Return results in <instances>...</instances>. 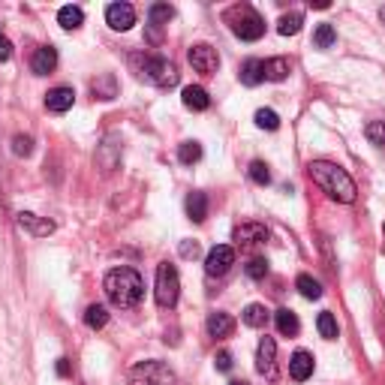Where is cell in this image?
<instances>
[{
    "label": "cell",
    "instance_id": "cell-34",
    "mask_svg": "<svg viewBox=\"0 0 385 385\" xmlns=\"http://www.w3.org/2000/svg\"><path fill=\"white\" fill-rule=\"evenodd\" d=\"M364 136L371 138L373 145L385 147V121H371V124H367V129H364Z\"/></svg>",
    "mask_w": 385,
    "mask_h": 385
},
{
    "label": "cell",
    "instance_id": "cell-9",
    "mask_svg": "<svg viewBox=\"0 0 385 385\" xmlns=\"http://www.w3.org/2000/svg\"><path fill=\"white\" fill-rule=\"evenodd\" d=\"M256 371L265 376V379H274L277 376V343H274V337H262L259 349H256Z\"/></svg>",
    "mask_w": 385,
    "mask_h": 385
},
{
    "label": "cell",
    "instance_id": "cell-1",
    "mask_svg": "<svg viewBox=\"0 0 385 385\" xmlns=\"http://www.w3.org/2000/svg\"><path fill=\"white\" fill-rule=\"evenodd\" d=\"M307 169H310V178L319 184V190L329 193L334 202H340V205H352V202H355L358 187L349 178L346 169L334 166V163H325V160H313Z\"/></svg>",
    "mask_w": 385,
    "mask_h": 385
},
{
    "label": "cell",
    "instance_id": "cell-41",
    "mask_svg": "<svg viewBox=\"0 0 385 385\" xmlns=\"http://www.w3.org/2000/svg\"><path fill=\"white\" fill-rule=\"evenodd\" d=\"M229 385H247V382H244V379H235V382H229Z\"/></svg>",
    "mask_w": 385,
    "mask_h": 385
},
{
    "label": "cell",
    "instance_id": "cell-8",
    "mask_svg": "<svg viewBox=\"0 0 385 385\" xmlns=\"http://www.w3.org/2000/svg\"><path fill=\"white\" fill-rule=\"evenodd\" d=\"M232 265H235V250L229 247V244H217V247L205 256V271H208L211 277L229 274V268Z\"/></svg>",
    "mask_w": 385,
    "mask_h": 385
},
{
    "label": "cell",
    "instance_id": "cell-6",
    "mask_svg": "<svg viewBox=\"0 0 385 385\" xmlns=\"http://www.w3.org/2000/svg\"><path fill=\"white\" fill-rule=\"evenodd\" d=\"M129 385H175V373L163 362H142L129 371Z\"/></svg>",
    "mask_w": 385,
    "mask_h": 385
},
{
    "label": "cell",
    "instance_id": "cell-30",
    "mask_svg": "<svg viewBox=\"0 0 385 385\" xmlns=\"http://www.w3.org/2000/svg\"><path fill=\"white\" fill-rule=\"evenodd\" d=\"M178 160L184 163V166H193V163L202 160V145L199 142H184L178 147Z\"/></svg>",
    "mask_w": 385,
    "mask_h": 385
},
{
    "label": "cell",
    "instance_id": "cell-23",
    "mask_svg": "<svg viewBox=\"0 0 385 385\" xmlns=\"http://www.w3.org/2000/svg\"><path fill=\"white\" fill-rule=\"evenodd\" d=\"M301 24H304V15L301 12H286V15H280V21H277V34L280 37H295L301 30Z\"/></svg>",
    "mask_w": 385,
    "mask_h": 385
},
{
    "label": "cell",
    "instance_id": "cell-26",
    "mask_svg": "<svg viewBox=\"0 0 385 385\" xmlns=\"http://www.w3.org/2000/svg\"><path fill=\"white\" fill-rule=\"evenodd\" d=\"M241 81L247 87H256L262 81V61H256V57H250V61H244L241 67Z\"/></svg>",
    "mask_w": 385,
    "mask_h": 385
},
{
    "label": "cell",
    "instance_id": "cell-20",
    "mask_svg": "<svg viewBox=\"0 0 385 385\" xmlns=\"http://www.w3.org/2000/svg\"><path fill=\"white\" fill-rule=\"evenodd\" d=\"M187 217H190L193 223H205V217H208V196L205 193L187 196Z\"/></svg>",
    "mask_w": 385,
    "mask_h": 385
},
{
    "label": "cell",
    "instance_id": "cell-21",
    "mask_svg": "<svg viewBox=\"0 0 385 385\" xmlns=\"http://www.w3.org/2000/svg\"><path fill=\"white\" fill-rule=\"evenodd\" d=\"M274 322H277V331L283 334V337H295V334L301 331V322H298V316L292 313V310H277L274 313Z\"/></svg>",
    "mask_w": 385,
    "mask_h": 385
},
{
    "label": "cell",
    "instance_id": "cell-7",
    "mask_svg": "<svg viewBox=\"0 0 385 385\" xmlns=\"http://www.w3.org/2000/svg\"><path fill=\"white\" fill-rule=\"evenodd\" d=\"M190 63L196 72H202V76H214L220 70V54H217V48H211L208 43H199L190 48Z\"/></svg>",
    "mask_w": 385,
    "mask_h": 385
},
{
    "label": "cell",
    "instance_id": "cell-18",
    "mask_svg": "<svg viewBox=\"0 0 385 385\" xmlns=\"http://www.w3.org/2000/svg\"><path fill=\"white\" fill-rule=\"evenodd\" d=\"M181 103L187 105L190 112H205L211 105V96H208V91L205 87H199V85H190V87H184V94H181Z\"/></svg>",
    "mask_w": 385,
    "mask_h": 385
},
{
    "label": "cell",
    "instance_id": "cell-35",
    "mask_svg": "<svg viewBox=\"0 0 385 385\" xmlns=\"http://www.w3.org/2000/svg\"><path fill=\"white\" fill-rule=\"evenodd\" d=\"M12 151L19 154V157H28V154L34 151V138L30 136H15L12 138Z\"/></svg>",
    "mask_w": 385,
    "mask_h": 385
},
{
    "label": "cell",
    "instance_id": "cell-39",
    "mask_svg": "<svg viewBox=\"0 0 385 385\" xmlns=\"http://www.w3.org/2000/svg\"><path fill=\"white\" fill-rule=\"evenodd\" d=\"M10 57H12V43L0 34V61H10Z\"/></svg>",
    "mask_w": 385,
    "mask_h": 385
},
{
    "label": "cell",
    "instance_id": "cell-25",
    "mask_svg": "<svg viewBox=\"0 0 385 385\" xmlns=\"http://www.w3.org/2000/svg\"><path fill=\"white\" fill-rule=\"evenodd\" d=\"M241 316H244V322H247L250 329H265V325H268V316H271V313H268L265 304H250Z\"/></svg>",
    "mask_w": 385,
    "mask_h": 385
},
{
    "label": "cell",
    "instance_id": "cell-16",
    "mask_svg": "<svg viewBox=\"0 0 385 385\" xmlns=\"http://www.w3.org/2000/svg\"><path fill=\"white\" fill-rule=\"evenodd\" d=\"M289 72H292L289 57H268V61H262V79L268 81H283Z\"/></svg>",
    "mask_w": 385,
    "mask_h": 385
},
{
    "label": "cell",
    "instance_id": "cell-3",
    "mask_svg": "<svg viewBox=\"0 0 385 385\" xmlns=\"http://www.w3.org/2000/svg\"><path fill=\"white\" fill-rule=\"evenodd\" d=\"M133 63L138 67V76H142L147 85L154 87H175L178 79H181V72H178V67L171 61H166V57H157V54H142V57H133Z\"/></svg>",
    "mask_w": 385,
    "mask_h": 385
},
{
    "label": "cell",
    "instance_id": "cell-22",
    "mask_svg": "<svg viewBox=\"0 0 385 385\" xmlns=\"http://www.w3.org/2000/svg\"><path fill=\"white\" fill-rule=\"evenodd\" d=\"M81 21H85L81 6H61V12H57V24H61L63 30H79Z\"/></svg>",
    "mask_w": 385,
    "mask_h": 385
},
{
    "label": "cell",
    "instance_id": "cell-32",
    "mask_svg": "<svg viewBox=\"0 0 385 385\" xmlns=\"http://www.w3.org/2000/svg\"><path fill=\"white\" fill-rule=\"evenodd\" d=\"M250 181L259 184V187H268V184H271V171H268V166H265L262 160L250 163Z\"/></svg>",
    "mask_w": 385,
    "mask_h": 385
},
{
    "label": "cell",
    "instance_id": "cell-5",
    "mask_svg": "<svg viewBox=\"0 0 385 385\" xmlns=\"http://www.w3.org/2000/svg\"><path fill=\"white\" fill-rule=\"evenodd\" d=\"M178 295H181V280H178V268L171 262L157 265V286H154V298L160 307H175Z\"/></svg>",
    "mask_w": 385,
    "mask_h": 385
},
{
    "label": "cell",
    "instance_id": "cell-24",
    "mask_svg": "<svg viewBox=\"0 0 385 385\" xmlns=\"http://www.w3.org/2000/svg\"><path fill=\"white\" fill-rule=\"evenodd\" d=\"M105 322H109V310H105L103 304H91L85 310V325L91 331H100V329H105Z\"/></svg>",
    "mask_w": 385,
    "mask_h": 385
},
{
    "label": "cell",
    "instance_id": "cell-12",
    "mask_svg": "<svg viewBox=\"0 0 385 385\" xmlns=\"http://www.w3.org/2000/svg\"><path fill=\"white\" fill-rule=\"evenodd\" d=\"M105 21L112 30H129L136 24V10L129 3H112L105 10Z\"/></svg>",
    "mask_w": 385,
    "mask_h": 385
},
{
    "label": "cell",
    "instance_id": "cell-31",
    "mask_svg": "<svg viewBox=\"0 0 385 385\" xmlns=\"http://www.w3.org/2000/svg\"><path fill=\"white\" fill-rule=\"evenodd\" d=\"M334 43H337V34H334L331 24H319L316 34H313V45L316 48H331Z\"/></svg>",
    "mask_w": 385,
    "mask_h": 385
},
{
    "label": "cell",
    "instance_id": "cell-28",
    "mask_svg": "<svg viewBox=\"0 0 385 385\" xmlns=\"http://www.w3.org/2000/svg\"><path fill=\"white\" fill-rule=\"evenodd\" d=\"M295 286H298V292L304 295V298H310V301L322 298V286H319V280H313L310 274H301L298 280H295Z\"/></svg>",
    "mask_w": 385,
    "mask_h": 385
},
{
    "label": "cell",
    "instance_id": "cell-17",
    "mask_svg": "<svg viewBox=\"0 0 385 385\" xmlns=\"http://www.w3.org/2000/svg\"><path fill=\"white\" fill-rule=\"evenodd\" d=\"M205 329H208L211 337H229V334L235 331V319L223 313V310H217V313L208 316V322H205Z\"/></svg>",
    "mask_w": 385,
    "mask_h": 385
},
{
    "label": "cell",
    "instance_id": "cell-13",
    "mask_svg": "<svg viewBox=\"0 0 385 385\" xmlns=\"http://www.w3.org/2000/svg\"><path fill=\"white\" fill-rule=\"evenodd\" d=\"M72 103H76V91H72V87H54V91L45 94V109L54 114L70 112Z\"/></svg>",
    "mask_w": 385,
    "mask_h": 385
},
{
    "label": "cell",
    "instance_id": "cell-40",
    "mask_svg": "<svg viewBox=\"0 0 385 385\" xmlns=\"http://www.w3.org/2000/svg\"><path fill=\"white\" fill-rule=\"evenodd\" d=\"M57 373H61V376H70V362H67V358H57Z\"/></svg>",
    "mask_w": 385,
    "mask_h": 385
},
{
    "label": "cell",
    "instance_id": "cell-2",
    "mask_svg": "<svg viewBox=\"0 0 385 385\" xmlns=\"http://www.w3.org/2000/svg\"><path fill=\"white\" fill-rule=\"evenodd\" d=\"M103 289H105V298H109L114 307L129 310V307H136L138 301H142L145 283H142V277H138V271H133V268H112V271L105 274V280H103Z\"/></svg>",
    "mask_w": 385,
    "mask_h": 385
},
{
    "label": "cell",
    "instance_id": "cell-4",
    "mask_svg": "<svg viewBox=\"0 0 385 385\" xmlns=\"http://www.w3.org/2000/svg\"><path fill=\"white\" fill-rule=\"evenodd\" d=\"M226 21L232 24V34L247 39V43H256L265 34V21H262V15L253 6H232L226 12Z\"/></svg>",
    "mask_w": 385,
    "mask_h": 385
},
{
    "label": "cell",
    "instance_id": "cell-19",
    "mask_svg": "<svg viewBox=\"0 0 385 385\" xmlns=\"http://www.w3.org/2000/svg\"><path fill=\"white\" fill-rule=\"evenodd\" d=\"M91 91H94V96H100V100H114V96H118V79H114L112 72H103V76L94 79Z\"/></svg>",
    "mask_w": 385,
    "mask_h": 385
},
{
    "label": "cell",
    "instance_id": "cell-10",
    "mask_svg": "<svg viewBox=\"0 0 385 385\" xmlns=\"http://www.w3.org/2000/svg\"><path fill=\"white\" fill-rule=\"evenodd\" d=\"M15 223H19L28 235H34V238H48V235L54 232V223L45 217H37L34 211H19L15 214Z\"/></svg>",
    "mask_w": 385,
    "mask_h": 385
},
{
    "label": "cell",
    "instance_id": "cell-38",
    "mask_svg": "<svg viewBox=\"0 0 385 385\" xmlns=\"http://www.w3.org/2000/svg\"><path fill=\"white\" fill-rule=\"evenodd\" d=\"M214 364H217V371H232V355L223 349V352H217V358H214Z\"/></svg>",
    "mask_w": 385,
    "mask_h": 385
},
{
    "label": "cell",
    "instance_id": "cell-29",
    "mask_svg": "<svg viewBox=\"0 0 385 385\" xmlns=\"http://www.w3.org/2000/svg\"><path fill=\"white\" fill-rule=\"evenodd\" d=\"M316 329H319V334H322L325 340H337V319H334L329 310H325V313H319Z\"/></svg>",
    "mask_w": 385,
    "mask_h": 385
},
{
    "label": "cell",
    "instance_id": "cell-43",
    "mask_svg": "<svg viewBox=\"0 0 385 385\" xmlns=\"http://www.w3.org/2000/svg\"><path fill=\"white\" fill-rule=\"evenodd\" d=\"M382 235H385V229H382ZM382 250H385V244H382Z\"/></svg>",
    "mask_w": 385,
    "mask_h": 385
},
{
    "label": "cell",
    "instance_id": "cell-42",
    "mask_svg": "<svg viewBox=\"0 0 385 385\" xmlns=\"http://www.w3.org/2000/svg\"><path fill=\"white\" fill-rule=\"evenodd\" d=\"M379 19H382V21H385V6H382V10H379Z\"/></svg>",
    "mask_w": 385,
    "mask_h": 385
},
{
    "label": "cell",
    "instance_id": "cell-15",
    "mask_svg": "<svg viewBox=\"0 0 385 385\" xmlns=\"http://www.w3.org/2000/svg\"><path fill=\"white\" fill-rule=\"evenodd\" d=\"M54 67H57V52L52 45L37 48L34 57H30V70H34L37 76H48V72H54Z\"/></svg>",
    "mask_w": 385,
    "mask_h": 385
},
{
    "label": "cell",
    "instance_id": "cell-36",
    "mask_svg": "<svg viewBox=\"0 0 385 385\" xmlns=\"http://www.w3.org/2000/svg\"><path fill=\"white\" fill-rule=\"evenodd\" d=\"M265 274H268V262L265 259H250L247 262V277H253V280H262Z\"/></svg>",
    "mask_w": 385,
    "mask_h": 385
},
{
    "label": "cell",
    "instance_id": "cell-11",
    "mask_svg": "<svg viewBox=\"0 0 385 385\" xmlns=\"http://www.w3.org/2000/svg\"><path fill=\"white\" fill-rule=\"evenodd\" d=\"M235 241L238 247H259L268 241V226L265 223H241L235 229Z\"/></svg>",
    "mask_w": 385,
    "mask_h": 385
},
{
    "label": "cell",
    "instance_id": "cell-14",
    "mask_svg": "<svg viewBox=\"0 0 385 385\" xmlns=\"http://www.w3.org/2000/svg\"><path fill=\"white\" fill-rule=\"evenodd\" d=\"M289 376H292L295 382L310 379V376H313V355H310V352H304V349L295 352V355L289 358Z\"/></svg>",
    "mask_w": 385,
    "mask_h": 385
},
{
    "label": "cell",
    "instance_id": "cell-27",
    "mask_svg": "<svg viewBox=\"0 0 385 385\" xmlns=\"http://www.w3.org/2000/svg\"><path fill=\"white\" fill-rule=\"evenodd\" d=\"M175 19V10H171L169 3H154L151 12H147V21H151V28H163V24H169Z\"/></svg>",
    "mask_w": 385,
    "mask_h": 385
},
{
    "label": "cell",
    "instance_id": "cell-37",
    "mask_svg": "<svg viewBox=\"0 0 385 385\" xmlns=\"http://www.w3.org/2000/svg\"><path fill=\"white\" fill-rule=\"evenodd\" d=\"M178 250H181V256H184V259H196V256L202 253L196 241H181V247H178Z\"/></svg>",
    "mask_w": 385,
    "mask_h": 385
},
{
    "label": "cell",
    "instance_id": "cell-33",
    "mask_svg": "<svg viewBox=\"0 0 385 385\" xmlns=\"http://www.w3.org/2000/svg\"><path fill=\"white\" fill-rule=\"evenodd\" d=\"M256 127H262V129H277V127H280V114H277L274 109H259L256 112Z\"/></svg>",
    "mask_w": 385,
    "mask_h": 385
}]
</instances>
